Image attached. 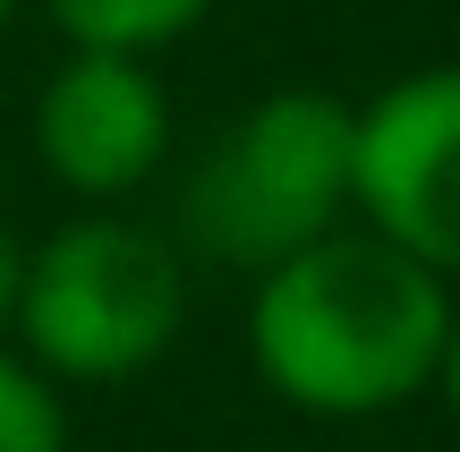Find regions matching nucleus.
<instances>
[{"label":"nucleus","instance_id":"obj_5","mask_svg":"<svg viewBox=\"0 0 460 452\" xmlns=\"http://www.w3.org/2000/svg\"><path fill=\"white\" fill-rule=\"evenodd\" d=\"M34 154L77 197H128L171 154V102L137 51H77L34 102Z\"/></svg>","mask_w":460,"mask_h":452},{"label":"nucleus","instance_id":"obj_8","mask_svg":"<svg viewBox=\"0 0 460 452\" xmlns=\"http://www.w3.org/2000/svg\"><path fill=\"white\" fill-rule=\"evenodd\" d=\"M17 282H26V248H17L9 222H0V333L17 324Z\"/></svg>","mask_w":460,"mask_h":452},{"label":"nucleus","instance_id":"obj_1","mask_svg":"<svg viewBox=\"0 0 460 452\" xmlns=\"http://www.w3.org/2000/svg\"><path fill=\"white\" fill-rule=\"evenodd\" d=\"M452 290L384 231H324L256 273L247 350L307 419H376L435 385Z\"/></svg>","mask_w":460,"mask_h":452},{"label":"nucleus","instance_id":"obj_2","mask_svg":"<svg viewBox=\"0 0 460 452\" xmlns=\"http://www.w3.org/2000/svg\"><path fill=\"white\" fill-rule=\"evenodd\" d=\"M349 146H358V111L315 85L247 102L188 171L180 231L214 265L239 273L281 265L307 239H324L332 214L349 205Z\"/></svg>","mask_w":460,"mask_h":452},{"label":"nucleus","instance_id":"obj_4","mask_svg":"<svg viewBox=\"0 0 460 452\" xmlns=\"http://www.w3.org/2000/svg\"><path fill=\"white\" fill-rule=\"evenodd\" d=\"M349 205L444 282L460 273V68H418L358 111Z\"/></svg>","mask_w":460,"mask_h":452},{"label":"nucleus","instance_id":"obj_3","mask_svg":"<svg viewBox=\"0 0 460 452\" xmlns=\"http://www.w3.org/2000/svg\"><path fill=\"white\" fill-rule=\"evenodd\" d=\"M180 316H188L180 248L119 214H85L51 231L17 282V333H26L34 368L68 376V385L146 376L180 341Z\"/></svg>","mask_w":460,"mask_h":452},{"label":"nucleus","instance_id":"obj_7","mask_svg":"<svg viewBox=\"0 0 460 452\" xmlns=\"http://www.w3.org/2000/svg\"><path fill=\"white\" fill-rule=\"evenodd\" d=\"M0 452H68L60 393L43 385V368L0 350Z\"/></svg>","mask_w":460,"mask_h":452},{"label":"nucleus","instance_id":"obj_9","mask_svg":"<svg viewBox=\"0 0 460 452\" xmlns=\"http://www.w3.org/2000/svg\"><path fill=\"white\" fill-rule=\"evenodd\" d=\"M435 393H444V410L460 419V307H452V324H444V359H435Z\"/></svg>","mask_w":460,"mask_h":452},{"label":"nucleus","instance_id":"obj_6","mask_svg":"<svg viewBox=\"0 0 460 452\" xmlns=\"http://www.w3.org/2000/svg\"><path fill=\"white\" fill-rule=\"evenodd\" d=\"M214 0H51V17L68 26L77 51H137L146 60L154 43H180Z\"/></svg>","mask_w":460,"mask_h":452},{"label":"nucleus","instance_id":"obj_10","mask_svg":"<svg viewBox=\"0 0 460 452\" xmlns=\"http://www.w3.org/2000/svg\"><path fill=\"white\" fill-rule=\"evenodd\" d=\"M9 9H17V0H0V26H9Z\"/></svg>","mask_w":460,"mask_h":452}]
</instances>
